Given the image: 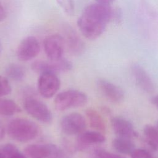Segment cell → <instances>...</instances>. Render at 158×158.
<instances>
[{"instance_id":"9c48e42d","label":"cell","mask_w":158,"mask_h":158,"mask_svg":"<svg viewBox=\"0 0 158 158\" xmlns=\"http://www.w3.org/2000/svg\"><path fill=\"white\" fill-rule=\"evenodd\" d=\"M43 48L49 60H55L61 59L65 48L63 36L59 34H52L46 36L43 41Z\"/></svg>"},{"instance_id":"4fadbf2b","label":"cell","mask_w":158,"mask_h":158,"mask_svg":"<svg viewBox=\"0 0 158 158\" xmlns=\"http://www.w3.org/2000/svg\"><path fill=\"white\" fill-rule=\"evenodd\" d=\"M98 86L103 95L113 102H120L124 98V93L122 88L112 82L99 79L97 81Z\"/></svg>"},{"instance_id":"4dcf8cb0","label":"cell","mask_w":158,"mask_h":158,"mask_svg":"<svg viewBox=\"0 0 158 158\" xmlns=\"http://www.w3.org/2000/svg\"><path fill=\"white\" fill-rule=\"evenodd\" d=\"M114 0H96L97 3L107 6H110V4H112L114 2Z\"/></svg>"},{"instance_id":"e575fe53","label":"cell","mask_w":158,"mask_h":158,"mask_svg":"<svg viewBox=\"0 0 158 158\" xmlns=\"http://www.w3.org/2000/svg\"><path fill=\"white\" fill-rule=\"evenodd\" d=\"M157 129H158V122H157Z\"/></svg>"},{"instance_id":"9a60e30c","label":"cell","mask_w":158,"mask_h":158,"mask_svg":"<svg viewBox=\"0 0 158 158\" xmlns=\"http://www.w3.org/2000/svg\"><path fill=\"white\" fill-rule=\"evenodd\" d=\"M131 74L137 85L146 93H152L154 89V83L144 68L138 64H134L131 68Z\"/></svg>"},{"instance_id":"f546056e","label":"cell","mask_w":158,"mask_h":158,"mask_svg":"<svg viewBox=\"0 0 158 158\" xmlns=\"http://www.w3.org/2000/svg\"><path fill=\"white\" fill-rule=\"evenodd\" d=\"M5 132H6V129H5L4 125L3 123H2L0 121V139H2L4 137Z\"/></svg>"},{"instance_id":"7a4b0ae2","label":"cell","mask_w":158,"mask_h":158,"mask_svg":"<svg viewBox=\"0 0 158 158\" xmlns=\"http://www.w3.org/2000/svg\"><path fill=\"white\" fill-rule=\"evenodd\" d=\"M138 19L141 31L151 43L158 41V14L146 1H142L138 8Z\"/></svg>"},{"instance_id":"30bf717a","label":"cell","mask_w":158,"mask_h":158,"mask_svg":"<svg viewBox=\"0 0 158 158\" xmlns=\"http://www.w3.org/2000/svg\"><path fill=\"white\" fill-rule=\"evenodd\" d=\"M40 51V44L38 39L29 36L23 39L17 49V56L20 60L28 61L35 58Z\"/></svg>"},{"instance_id":"8fae6325","label":"cell","mask_w":158,"mask_h":158,"mask_svg":"<svg viewBox=\"0 0 158 158\" xmlns=\"http://www.w3.org/2000/svg\"><path fill=\"white\" fill-rule=\"evenodd\" d=\"M64 30V36H62L65 46L67 47L68 51L73 55L82 54L85 49V44L76 31L70 27H66Z\"/></svg>"},{"instance_id":"8992f818","label":"cell","mask_w":158,"mask_h":158,"mask_svg":"<svg viewBox=\"0 0 158 158\" xmlns=\"http://www.w3.org/2000/svg\"><path fill=\"white\" fill-rule=\"evenodd\" d=\"M86 127L85 118L77 112L68 114L60 120V128L62 131L68 135H79L85 131Z\"/></svg>"},{"instance_id":"6da1fadb","label":"cell","mask_w":158,"mask_h":158,"mask_svg":"<svg viewBox=\"0 0 158 158\" xmlns=\"http://www.w3.org/2000/svg\"><path fill=\"white\" fill-rule=\"evenodd\" d=\"M112 12L110 6L96 3L86 6L77 21L81 34L91 40L97 39L112 20Z\"/></svg>"},{"instance_id":"44dd1931","label":"cell","mask_w":158,"mask_h":158,"mask_svg":"<svg viewBox=\"0 0 158 158\" xmlns=\"http://www.w3.org/2000/svg\"><path fill=\"white\" fill-rule=\"evenodd\" d=\"M6 74L11 80L20 81L25 77V69L20 64H10L6 67Z\"/></svg>"},{"instance_id":"cb8c5ba5","label":"cell","mask_w":158,"mask_h":158,"mask_svg":"<svg viewBox=\"0 0 158 158\" xmlns=\"http://www.w3.org/2000/svg\"><path fill=\"white\" fill-rule=\"evenodd\" d=\"M11 92V86L7 79L0 75V96L8 95Z\"/></svg>"},{"instance_id":"5b68a950","label":"cell","mask_w":158,"mask_h":158,"mask_svg":"<svg viewBox=\"0 0 158 158\" xmlns=\"http://www.w3.org/2000/svg\"><path fill=\"white\" fill-rule=\"evenodd\" d=\"M23 107L29 115L40 122L48 123L52 119V114L48 106L42 101L33 97L25 99Z\"/></svg>"},{"instance_id":"836d02e7","label":"cell","mask_w":158,"mask_h":158,"mask_svg":"<svg viewBox=\"0 0 158 158\" xmlns=\"http://www.w3.org/2000/svg\"><path fill=\"white\" fill-rule=\"evenodd\" d=\"M2 44H1V42L0 41V53L1 52V51H2Z\"/></svg>"},{"instance_id":"d6986e66","label":"cell","mask_w":158,"mask_h":158,"mask_svg":"<svg viewBox=\"0 0 158 158\" xmlns=\"http://www.w3.org/2000/svg\"><path fill=\"white\" fill-rule=\"evenodd\" d=\"M143 133L146 143L154 151H158V129L152 125L147 124L144 127Z\"/></svg>"},{"instance_id":"5bb4252c","label":"cell","mask_w":158,"mask_h":158,"mask_svg":"<svg viewBox=\"0 0 158 158\" xmlns=\"http://www.w3.org/2000/svg\"><path fill=\"white\" fill-rule=\"evenodd\" d=\"M105 141L104 135L100 131H84L78 135L75 148L79 151H83L91 144H101Z\"/></svg>"},{"instance_id":"52a82bcc","label":"cell","mask_w":158,"mask_h":158,"mask_svg":"<svg viewBox=\"0 0 158 158\" xmlns=\"http://www.w3.org/2000/svg\"><path fill=\"white\" fill-rule=\"evenodd\" d=\"M72 68V63L67 59L61 58L58 60L49 61L36 60L31 64V69L37 73L52 72L54 73L59 72H65L71 70Z\"/></svg>"},{"instance_id":"83f0119b","label":"cell","mask_w":158,"mask_h":158,"mask_svg":"<svg viewBox=\"0 0 158 158\" xmlns=\"http://www.w3.org/2000/svg\"><path fill=\"white\" fill-rule=\"evenodd\" d=\"M46 158H64V156L61 150L57 148L52 154H51Z\"/></svg>"},{"instance_id":"1f68e13d","label":"cell","mask_w":158,"mask_h":158,"mask_svg":"<svg viewBox=\"0 0 158 158\" xmlns=\"http://www.w3.org/2000/svg\"><path fill=\"white\" fill-rule=\"evenodd\" d=\"M151 101L152 104L154 106H155V107H156V108L158 109V94L154 96L151 98Z\"/></svg>"},{"instance_id":"277c9868","label":"cell","mask_w":158,"mask_h":158,"mask_svg":"<svg viewBox=\"0 0 158 158\" xmlns=\"http://www.w3.org/2000/svg\"><path fill=\"white\" fill-rule=\"evenodd\" d=\"M87 101V96L82 91L69 89L57 94L54 99V105L57 110H65L83 106Z\"/></svg>"},{"instance_id":"ac0fdd59","label":"cell","mask_w":158,"mask_h":158,"mask_svg":"<svg viewBox=\"0 0 158 158\" xmlns=\"http://www.w3.org/2000/svg\"><path fill=\"white\" fill-rule=\"evenodd\" d=\"M86 115L90 126L98 131L106 130V124L101 115L96 110L89 108L86 110Z\"/></svg>"},{"instance_id":"7c38bea8","label":"cell","mask_w":158,"mask_h":158,"mask_svg":"<svg viewBox=\"0 0 158 158\" xmlns=\"http://www.w3.org/2000/svg\"><path fill=\"white\" fill-rule=\"evenodd\" d=\"M114 133L119 137L132 139L138 136L132 123L122 117H113L110 120Z\"/></svg>"},{"instance_id":"3957f363","label":"cell","mask_w":158,"mask_h":158,"mask_svg":"<svg viewBox=\"0 0 158 158\" xmlns=\"http://www.w3.org/2000/svg\"><path fill=\"white\" fill-rule=\"evenodd\" d=\"M7 131L12 139L21 143L31 141L40 133V128L35 122L22 118L12 120L8 123Z\"/></svg>"},{"instance_id":"484cf974","label":"cell","mask_w":158,"mask_h":158,"mask_svg":"<svg viewBox=\"0 0 158 158\" xmlns=\"http://www.w3.org/2000/svg\"><path fill=\"white\" fill-rule=\"evenodd\" d=\"M130 156L131 158H154L148 151L143 149H135Z\"/></svg>"},{"instance_id":"4316f807","label":"cell","mask_w":158,"mask_h":158,"mask_svg":"<svg viewBox=\"0 0 158 158\" xmlns=\"http://www.w3.org/2000/svg\"><path fill=\"white\" fill-rule=\"evenodd\" d=\"M122 12L118 8L113 9L112 20H114L117 23H119L122 20Z\"/></svg>"},{"instance_id":"f1b7e54d","label":"cell","mask_w":158,"mask_h":158,"mask_svg":"<svg viewBox=\"0 0 158 158\" xmlns=\"http://www.w3.org/2000/svg\"><path fill=\"white\" fill-rule=\"evenodd\" d=\"M6 17V13L4 7L0 2V22L4 21Z\"/></svg>"},{"instance_id":"2e32d148","label":"cell","mask_w":158,"mask_h":158,"mask_svg":"<svg viewBox=\"0 0 158 158\" xmlns=\"http://www.w3.org/2000/svg\"><path fill=\"white\" fill-rule=\"evenodd\" d=\"M57 148L52 144H33L27 146L24 149V152L29 158H46Z\"/></svg>"},{"instance_id":"ba28073f","label":"cell","mask_w":158,"mask_h":158,"mask_svg":"<svg viewBox=\"0 0 158 158\" xmlns=\"http://www.w3.org/2000/svg\"><path fill=\"white\" fill-rule=\"evenodd\" d=\"M60 86V81L56 73L43 72L40 73L38 88L40 94L45 98H50L56 94Z\"/></svg>"},{"instance_id":"603a6c76","label":"cell","mask_w":158,"mask_h":158,"mask_svg":"<svg viewBox=\"0 0 158 158\" xmlns=\"http://www.w3.org/2000/svg\"><path fill=\"white\" fill-rule=\"evenodd\" d=\"M62 10L69 15H73L75 11L74 0H56Z\"/></svg>"},{"instance_id":"7402d4cb","label":"cell","mask_w":158,"mask_h":158,"mask_svg":"<svg viewBox=\"0 0 158 158\" xmlns=\"http://www.w3.org/2000/svg\"><path fill=\"white\" fill-rule=\"evenodd\" d=\"M0 151L7 158H27L15 145L11 143L1 146L0 147Z\"/></svg>"},{"instance_id":"ffe728a7","label":"cell","mask_w":158,"mask_h":158,"mask_svg":"<svg viewBox=\"0 0 158 158\" xmlns=\"http://www.w3.org/2000/svg\"><path fill=\"white\" fill-rule=\"evenodd\" d=\"M21 112L20 107L12 99H0V115L10 116Z\"/></svg>"},{"instance_id":"e0dca14e","label":"cell","mask_w":158,"mask_h":158,"mask_svg":"<svg viewBox=\"0 0 158 158\" xmlns=\"http://www.w3.org/2000/svg\"><path fill=\"white\" fill-rule=\"evenodd\" d=\"M113 148L122 154H131L135 149L131 139L119 137L114 138L112 143Z\"/></svg>"},{"instance_id":"d4e9b609","label":"cell","mask_w":158,"mask_h":158,"mask_svg":"<svg viewBox=\"0 0 158 158\" xmlns=\"http://www.w3.org/2000/svg\"><path fill=\"white\" fill-rule=\"evenodd\" d=\"M94 154L97 158H126L121 155L114 154L102 149H95Z\"/></svg>"},{"instance_id":"d6a6232c","label":"cell","mask_w":158,"mask_h":158,"mask_svg":"<svg viewBox=\"0 0 158 158\" xmlns=\"http://www.w3.org/2000/svg\"><path fill=\"white\" fill-rule=\"evenodd\" d=\"M0 158H7V157L0 151Z\"/></svg>"}]
</instances>
